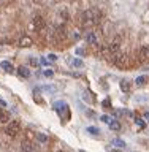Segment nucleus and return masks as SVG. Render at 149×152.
I'll use <instances>...</instances> for the list:
<instances>
[{
  "mask_svg": "<svg viewBox=\"0 0 149 152\" xmlns=\"http://www.w3.org/2000/svg\"><path fill=\"white\" fill-rule=\"evenodd\" d=\"M81 26L84 28H92L94 26L100 24V21L103 19V14L100 10L92 8V10H86V11L81 13Z\"/></svg>",
  "mask_w": 149,
  "mask_h": 152,
  "instance_id": "nucleus-1",
  "label": "nucleus"
},
{
  "mask_svg": "<svg viewBox=\"0 0 149 152\" xmlns=\"http://www.w3.org/2000/svg\"><path fill=\"white\" fill-rule=\"evenodd\" d=\"M19 132H21V122L19 121H11V122L7 124V127H5V133L11 138H14Z\"/></svg>",
  "mask_w": 149,
  "mask_h": 152,
  "instance_id": "nucleus-2",
  "label": "nucleus"
},
{
  "mask_svg": "<svg viewBox=\"0 0 149 152\" xmlns=\"http://www.w3.org/2000/svg\"><path fill=\"white\" fill-rule=\"evenodd\" d=\"M100 38H102V33L98 30H89L86 33V41H87L89 45H98Z\"/></svg>",
  "mask_w": 149,
  "mask_h": 152,
  "instance_id": "nucleus-3",
  "label": "nucleus"
},
{
  "mask_svg": "<svg viewBox=\"0 0 149 152\" xmlns=\"http://www.w3.org/2000/svg\"><path fill=\"white\" fill-rule=\"evenodd\" d=\"M67 27H65V24H60V26H57L54 28V33H52V37L56 38V40H65L67 38Z\"/></svg>",
  "mask_w": 149,
  "mask_h": 152,
  "instance_id": "nucleus-4",
  "label": "nucleus"
},
{
  "mask_svg": "<svg viewBox=\"0 0 149 152\" xmlns=\"http://www.w3.org/2000/svg\"><path fill=\"white\" fill-rule=\"evenodd\" d=\"M109 60L117 66H124V64H126V54H124L122 51H119V52H116V54H113L109 57Z\"/></svg>",
  "mask_w": 149,
  "mask_h": 152,
  "instance_id": "nucleus-5",
  "label": "nucleus"
},
{
  "mask_svg": "<svg viewBox=\"0 0 149 152\" xmlns=\"http://www.w3.org/2000/svg\"><path fill=\"white\" fill-rule=\"evenodd\" d=\"M33 26H35V30H37V32H45V28H46L45 18L40 16V14H37V16L33 18Z\"/></svg>",
  "mask_w": 149,
  "mask_h": 152,
  "instance_id": "nucleus-6",
  "label": "nucleus"
},
{
  "mask_svg": "<svg viewBox=\"0 0 149 152\" xmlns=\"http://www.w3.org/2000/svg\"><path fill=\"white\" fill-rule=\"evenodd\" d=\"M149 60V46H141L138 51V62L140 64H146Z\"/></svg>",
  "mask_w": 149,
  "mask_h": 152,
  "instance_id": "nucleus-7",
  "label": "nucleus"
},
{
  "mask_svg": "<svg viewBox=\"0 0 149 152\" xmlns=\"http://www.w3.org/2000/svg\"><path fill=\"white\" fill-rule=\"evenodd\" d=\"M21 149H22V152H33L35 151V144H33V141L32 140H24L22 142H21Z\"/></svg>",
  "mask_w": 149,
  "mask_h": 152,
  "instance_id": "nucleus-8",
  "label": "nucleus"
},
{
  "mask_svg": "<svg viewBox=\"0 0 149 152\" xmlns=\"http://www.w3.org/2000/svg\"><path fill=\"white\" fill-rule=\"evenodd\" d=\"M18 45L21 46V48H30L33 45V41H32V38L30 37H21L18 40Z\"/></svg>",
  "mask_w": 149,
  "mask_h": 152,
  "instance_id": "nucleus-9",
  "label": "nucleus"
},
{
  "mask_svg": "<svg viewBox=\"0 0 149 152\" xmlns=\"http://www.w3.org/2000/svg\"><path fill=\"white\" fill-rule=\"evenodd\" d=\"M18 75H19V78L27 79V78H30V70H29L27 66H19V68H18Z\"/></svg>",
  "mask_w": 149,
  "mask_h": 152,
  "instance_id": "nucleus-10",
  "label": "nucleus"
},
{
  "mask_svg": "<svg viewBox=\"0 0 149 152\" xmlns=\"http://www.w3.org/2000/svg\"><path fill=\"white\" fill-rule=\"evenodd\" d=\"M0 68L3 71H7V73H13V65H11V62H8V60H3L2 64H0Z\"/></svg>",
  "mask_w": 149,
  "mask_h": 152,
  "instance_id": "nucleus-11",
  "label": "nucleus"
},
{
  "mask_svg": "<svg viewBox=\"0 0 149 152\" xmlns=\"http://www.w3.org/2000/svg\"><path fill=\"white\" fill-rule=\"evenodd\" d=\"M8 122H10V114L0 108V124H8Z\"/></svg>",
  "mask_w": 149,
  "mask_h": 152,
  "instance_id": "nucleus-12",
  "label": "nucleus"
},
{
  "mask_svg": "<svg viewBox=\"0 0 149 152\" xmlns=\"http://www.w3.org/2000/svg\"><path fill=\"white\" fill-rule=\"evenodd\" d=\"M109 128H111V130H114V132H119V130H121V122L111 119V122H109Z\"/></svg>",
  "mask_w": 149,
  "mask_h": 152,
  "instance_id": "nucleus-13",
  "label": "nucleus"
},
{
  "mask_svg": "<svg viewBox=\"0 0 149 152\" xmlns=\"http://www.w3.org/2000/svg\"><path fill=\"white\" fill-rule=\"evenodd\" d=\"M54 108L59 111L60 114H62V109H67V104L64 103V102H56V104H54Z\"/></svg>",
  "mask_w": 149,
  "mask_h": 152,
  "instance_id": "nucleus-14",
  "label": "nucleus"
},
{
  "mask_svg": "<svg viewBox=\"0 0 149 152\" xmlns=\"http://www.w3.org/2000/svg\"><path fill=\"white\" fill-rule=\"evenodd\" d=\"M121 89H122V92H128L130 90V83L128 81H121Z\"/></svg>",
  "mask_w": 149,
  "mask_h": 152,
  "instance_id": "nucleus-15",
  "label": "nucleus"
},
{
  "mask_svg": "<svg viewBox=\"0 0 149 152\" xmlns=\"http://www.w3.org/2000/svg\"><path fill=\"white\" fill-rule=\"evenodd\" d=\"M146 81H148L146 76H138V78L135 79V83H137V86H145Z\"/></svg>",
  "mask_w": 149,
  "mask_h": 152,
  "instance_id": "nucleus-16",
  "label": "nucleus"
},
{
  "mask_svg": "<svg viewBox=\"0 0 149 152\" xmlns=\"http://www.w3.org/2000/svg\"><path fill=\"white\" fill-rule=\"evenodd\" d=\"M87 133H90V135H100V130L98 128H95V127H87Z\"/></svg>",
  "mask_w": 149,
  "mask_h": 152,
  "instance_id": "nucleus-17",
  "label": "nucleus"
},
{
  "mask_svg": "<svg viewBox=\"0 0 149 152\" xmlns=\"http://www.w3.org/2000/svg\"><path fill=\"white\" fill-rule=\"evenodd\" d=\"M113 144H114V146H117V147H126V142H124L122 140H119V138L113 140Z\"/></svg>",
  "mask_w": 149,
  "mask_h": 152,
  "instance_id": "nucleus-18",
  "label": "nucleus"
},
{
  "mask_svg": "<svg viewBox=\"0 0 149 152\" xmlns=\"http://www.w3.org/2000/svg\"><path fill=\"white\" fill-rule=\"evenodd\" d=\"M71 65L76 66V68H81V66H83V60H81V59H73V62H71Z\"/></svg>",
  "mask_w": 149,
  "mask_h": 152,
  "instance_id": "nucleus-19",
  "label": "nucleus"
},
{
  "mask_svg": "<svg viewBox=\"0 0 149 152\" xmlns=\"http://www.w3.org/2000/svg\"><path fill=\"white\" fill-rule=\"evenodd\" d=\"M37 140L40 141V142H46L48 141V136L43 135V133H37Z\"/></svg>",
  "mask_w": 149,
  "mask_h": 152,
  "instance_id": "nucleus-20",
  "label": "nucleus"
},
{
  "mask_svg": "<svg viewBox=\"0 0 149 152\" xmlns=\"http://www.w3.org/2000/svg\"><path fill=\"white\" fill-rule=\"evenodd\" d=\"M135 122H137V125L140 127V128H145V125H146L145 121H143V119H140V117H137V119H135Z\"/></svg>",
  "mask_w": 149,
  "mask_h": 152,
  "instance_id": "nucleus-21",
  "label": "nucleus"
},
{
  "mask_svg": "<svg viewBox=\"0 0 149 152\" xmlns=\"http://www.w3.org/2000/svg\"><path fill=\"white\" fill-rule=\"evenodd\" d=\"M43 75H45L46 78H52V76H54V71H52V70H45V71H43Z\"/></svg>",
  "mask_w": 149,
  "mask_h": 152,
  "instance_id": "nucleus-22",
  "label": "nucleus"
},
{
  "mask_svg": "<svg viewBox=\"0 0 149 152\" xmlns=\"http://www.w3.org/2000/svg\"><path fill=\"white\" fill-rule=\"evenodd\" d=\"M76 54H78V56H81V57H83V56L86 54V52H84V49H81V48H79V49H76Z\"/></svg>",
  "mask_w": 149,
  "mask_h": 152,
  "instance_id": "nucleus-23",
  "label": "nucleus"
},
{
  "mask_svg": "<svg viewBox=\"0 0 149 152\" xmlns=\"http://www.w3.org/2000/svg\"><path fill=\"white\" fill-rule=\"evenodd\" d=\"M102 121H103V122H108V124H109V122H111V119H109L108 116H102Z\"/></svg>",
  "mask_w": 149,
  "mask_h": 152,
  "instance_id": "nucleus-24",
  "label": "nucleus"
},
{
  "mask_svg": "<svg viewBox=\"0 0 149 152\" xmlns=\"http://www.w3.org/2000/svg\"><path fill=\"white\" fill-rule=\"evenodd\" d=\"M30 62L33 64V66H38V60H35V59H30Z\"/></svg>",
  "mask_w": 149,
  "mask_h": 152,
  "instance_id": "nucleus-25",
  "label": "nucleus"
},
{
  "mask_svg": "<svg viewBox=\"0 0 149 152\" xmlns=\"http://www.w3.org/2000/svg\"><path fill=\"white\" fill-rule=\"evenodd\" d=\"M48 59H49V60H56V59H57V57H56V56H52V54H51V56H48Z\"/></svg>",
  "mask_w": 149,
  "mask_h": 152,
  "instance_id": "nucleus-26",
  "label": "nucleus"
},
{
  "mask_svg": "<svg viewBox=\"0 0 149 152\" xmlns=\"http://www.w3.org/2000/svg\"><path fill=\"white\" fill-rule=\"evenodd\" d=\"M8 2H11V0H0V5H5V3H8Z\"/></svg>",
  "mask_w": 149,
  "mask_h": 152,
  "instance_id": "nucleus-27",
  "label": "nucleus"
},
{
  "mask_svg": "<svg viewBox=\"0 0 149 152\" xmlns=\"http://www.w3.org/2000/svg\"><path fill=\"white\" fill-rule=\"evenodd\" d=\"M103 106H109V100H105V102H103Z\"/></svg>",
  "mask_w": 149,
  "mask_h": 152,
  "instance_id": "nucleus-28",
  "label": "nucleus"
},
{
  "mask_svg": "<svg viewBox=\"0 0 149 152\" xmlns=\"http://www.w3.org/2000/svg\"><path fill=\"white\" fill-rule=\"evenodd\" d=\"M40 62H41V64H43V65H48V60H46V59H41Z\"/></svg>",
  "mask_w": 149,
  "mask_h": 152,
  "instance_id": "nucleus-29",
  "label": "nucleus"
},
{
  "mask_svg": "<svg viewBox=\"0 0 149 152\" xmlns=\"http://www.w3.org/2000/svg\"><path fill=\"white\" fill-rule=\"evenodd\" d=\"M111 152H117V151H114V149H113V151H111Z\"/></svg>",
  "mask_w": 149,
  "mask_h": 152,
  "instance_id": "nucleus-30",
  "label": "nucleus"
},
{
  "mask_svg": "<svg viewBox=\"0 0 149 152\" xmlns=\"http://www.w3.org/2000/svg\"><path fill=\"white\" fill-rule=\"evenodd\" d=\"M79 152H84V151H79Z\"/></svg>",
  "mask_w": 149,
  "mask_h": 152,
  "instance_id": "nucleus-31",
  "label": "nucleus"
}]
</instances>
